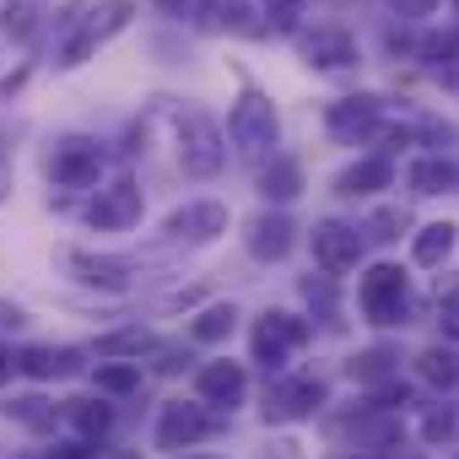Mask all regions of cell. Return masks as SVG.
Listing matches in <instances>:
<instances>
[{
	"label": "cell",
	"mask_w": 459,
	"mask_h": 459,
	"mask_svg": "<svg viewBox=\"0 0 459 459\" xmlns=\"http://www.w3.org/2000/svg\"><path fill=\"white\" fill-rule=\"evenodd\" d=\"M233 308H205L200 319H195V341H221V335H233Z\"/></svg>",
	"instance_id": "obj_28"
},
{
	"label": "cell",
	"mask_w": 459,
	"mask_h": 459,
	"mask_svg": "<svg viewBox=\"0 0 459 459\" xmlns=\"http://www.w3.org/2000/svg\"><path fill=\"white\" fill-rule=\"evenodd\" d=\"M303 341H308V325H303V319H292V314H265L260 330H255V357H260L265 368H281L287 351H298Z\"/></svg>",
	"instance_id": "obj_5"
},
{
	"label": "cell",
	"mask_w": 459,
	"mask_h": 459,
	"mask_svg": "<svg viewBox=\"0 0 459 459\" xmlns=\"http://www.w3.org/2000/svg\"><path fill=\"white\" fill-rule=\"evenodd\" d=\"M249 249H255V260H281L292 249V221L287 216H260L249 227Z\"/></svg>",
	"instance_id": "obj_16"
},
{
	"label": "cell",
	"mask_w": 459,
	"mask_h": 459,
	"mask_svg": "<svg viewBox=\"0 0 459 459\" xmlns=\"http://www.w3.org/2000/svg\"><path fill=\"white\" fill-rule=\"evenodd\" d=\"M378 125V98H341L330 103V135L335 141H368Z\"/></svg>",
	"instance_id": "obj_11"
},
{
	"label": "cell",
	"mask_w": 459,
	"mask_h": 459,
	"mask_svg": "<svg viewBox=\"0 0 459 459\" xmlns=\"http://www.w3.org/2000/svg\"><path fill=\"white\" fill-rule=\"evenodd\" d=\"M421 55H427V60H437V65H459V28L427 33V39H421Z\"/></svg>",
	"instance_id": "obj_27"
},
{
	"label": "cell",
	"mask_w": 459,
	"mask_h": 459,
	"mask_svg": "<svg viewBox=\"0 0 459 459\" xmlns=\"http://www.w3.org/2000/svg\"><path fill=\"white\" fill-rule=\"evenodd\" d=\"M416 373H421L427 384H437V389H454V384H459V351L427 346V351L416 357Z\"/></svg>",
	"instance_id": "obj_21"
},
{
	"label": "cell",
	"mask_w": 459,
	"mask_h": 459,
	"mask_svg": "<svg viewBox=\"0 0 459 459\" xmlns=\"http://www.w3.org/2000/svg\"><path fill=\"white\" fill-rule=\"evenodd\" d=\"M432 6H437V0H400V12H405V17H427Z\"/></svg>",
	"instance_id": "obj_33"
},
{
	"label": "cell",
	"mask_w": 459,
	"mask_h": 459,
	"mask_svg": "<svg viewBox=\"0 0 459 459\" xmlns=\"http://www.w3.org/2000/svg\"><path fill=\"white\" fill-rule=\"evenodd\" d=\"M195 389H200L205 405H238L249 384H244V368L238 362H205L200 378H195Z\"/></svg>",
	"instance_id": "obj_12"
},
{
	"label": "cell",
	"mask_w": 459,
	"mask_h": 459,
	"mask_svg": "<svg viewBox=\"0 0 459 459\" xmlns=\"http://www.w3.org/2000/svg\"><path fill=\"white\" fill-rule=\"evenodd\" d=\"M265 195H276V200H292L298 189H303V173H298V162H287V157H276L271 168H265Z\"/></svg>",
	"instance_id": "obj_23"
},
{
	"label": "cell",
	"mask_w": 459,
	"mask_h": 459,
	"mask_svg": "<svg viewBox=\"0 0 459 459\" xmlns=\"http://www.w3.org/2000/svg\"><path fill=\"white\" fill-rule=\"evenodd\" d=\"M71 416H76V427H82L87 437L108 432V421H114V411H108V405H98V400H71Z\"/></svg>",
	"instance_id": "obj_26"
},
{
	"label": "cell",
	"mask_w": 459,
	"mask_h": 459,
	"mask_svg": "<svg viewBox=\"0 0 459 459\" xmlns=\"http://www.w3.org/2000/svg\"><path fill=\"white\" fill-rule=\"evenodd\" d=\"M12 368H22L28 378H71L82 368V351H71V346H28Z\"/></svg>",
	"instance_id": "obj_14"
},
{
	"label": "cell",
	"mask_w": 459,
	"mask_h": 459,
	"mask_svg": "<svg viewBox=\"0 0 459 459\" xmlns=\"http://www.w3.org/2000/svg\"><path fill=\"white\" fill-rule=\"evenodd\" d=\"M454 6H459V0H454Z\"/></svg>",
	"instance_id": "obj_38"
},
{
	"label": "cell",
	"mask_w": 459,
	"mask_h": 459,
	"mask_svg": "<svg viewBox=\"0 0 459 459\" xmlns=\"http://www.w3.org/2000/svg\"><path fill=\"white\" fill-rule=\"evenodd\" d=\"M437 325H443V335H454V341H459V281L443 292V303H437Z\"/></svg>",
	"instance_id": "obj_30"
},
{
	"label": "cell",
	"mask_w": 459,
	"mask_h": 459,
	"mask_svg": "<svg viewBox=\"0 0 459 459\" xmlns=\"http://www.w3.org/2000/svg\"><path fill=\"white\" fill-rule=\"evenodd\" d=\"M405 308H411L405 276H400L394 265H373V271L362 276V314H368L373 325H400Z\"/></svg>",
	"instance_id": "obj_4"
},
{
	"label": "cell",
	"mask_w": 459,
	"mask_h": 459,
	"mask_svg": "<svg viewBox=\"0 0 459 459\" xmlns=\"http://www.w3.org/2000/svg\"><path fill=\"white\" fill-rule=\"evenodd\" d=\"M49 459H92V448H87V443H71V448H60V454H49Z\"/></svg>",
	"instance_id": "obj_35"
},
{
	"label": "cell",
	"mask_w": 459,
	"mask_h": 459,
	"mask_svg": "<svg viewBox=\"0 0 459 459\" xmlns=\"http://www.w3.org/2000/svg\"><path fill=\"white\" fill-rule=\"evenodd\" d=\"M39 405H44V400H17V405H12V416H22L28 427H49L55 416H49V411H39Z\"/></svg>",
	"instance_id": "obj_31"
},
{
	"label": "cell",
	"mask_w": 459,
	"mask_h": 459,
	"mask_svg": "<svg viewBox=\"0 0 459 459\" xmlns=\"http://www.w3.org/2000/svg\"><path fill=\"white\" fill-rule=\"evenodd\" d=\"M98 168H103V152H98L92 141L71 135V141L55 146V184H65V189H87V184L98 178Z\"/></svg>",
	"instance_id": "obj_8"
},
{
	"label": "cell",
	"mask_w": 459,
	"mask_h": 459,
	"mask_svg": "<svg viewBox=\"0 0 459 459\" xmlns=\"http://www.w3.org/2000/svg\"><path fill=\"white\" fill-rule=\"evenodd\" d=\"M298 6H303V0H265L271 17H287V12H298Z\"/></svg>",
	"instance_id": "obj_34"
},
{
	"label": "cell",
	"mask_w": 459,
	"mask_h": 459,
	"mask_svg": "<svg viewBox=\"0 0 459 459\" xmlns=\"http://www.w3.org/2000/svg\"><path fill=\"white\" fill-rule=\"evenodd\" d=\"M162 6H173V12H178V6H184V12H195V0H162Z\"/></svg>",
	"instance_id": "obj_36"
},
{
	"label": "cell",
	"mask_w": 459,
	"mask_h": 459,
	"mask_svg": "<svg viewBox=\"0 0 459 459\" xmlns=\"http://www.w3.org/2000/svg\"><path fill=\"white\" fill-rule=\"evenodd\" d=\"M454 184H459V162H448V157H421L411 168V189H421V195H448Z\"/></svg>",
	"instance_id": "obj_19"
},
{
	"label": "cell",
	"mask_w": 459,
	"mask_h": 459,
	"mask_svg": "<svg viewBox=\"0 0 459 459\" xmlns=\"http://www.w3.org/2000/svg\"><path fill=\"white\" fill-rule=\"evenodd\" d=\"M6 33L22 44V39H33V0H12L6 6Z\"/></svg>",
	"instance_id": "obj_29"
},
{
	"label": "cell",
	"mask_w": 459,
	"mask_h": 459,
	"mask_svg": "<svg viewBox=\"0 0 459 459\" xmlns=\"http://www.w3.org/2000/svg\"><path fill=\"white\" fill-rule=\"evenodd\" d=\"M135 221H141V189L130 178H119L114 189H103L92 200V227L98 233H125V227H135Z\"/></svg>",
	"instance_id": "obj_7"
},
{
	"label": "cell",
	"mask_w": 459,
	"mask_h": 459,
	"mask_svg": "<svg viewBox=\"0 0 459 459\" xmlns=\"http://www.w3.org/2000/svg\"><path fill=\"white\" fill-rule=\"evenodd\" d=\"M130 17H135L130 0H103V6L82 12L76 33H71V39H65V49H60V65H82V60H92V55L119 33V28H130Z\"/></svg>",
	"instance_id": "obj_1"
},
{
	"label": "cell",
	"mask_w": 459,
	"mask_h": 459,
	"mask_svg": "<svg viewBox=\"0 0 459 459\" xmlns=\"http://www.w3.org/2000/svg\"><path fill=\"white\" fill-rule=\"evenodd\" d=\"M6 373H12V357H6V351H0V378H6Z\"/></svg>",
	"instance_id": "obj_37"
},
{
	"label": "cell",
	"mask_w": 459,
	"mask_h": 459,
	"mask_svg": "<svg viewBox=\"0 0 459 459\" xmlns=\"http://www.w3.org/2000/svg\"><path fill=\"white\" fill-rule=\"evenodd\" d=\"M168 233L173 238H216V233H227V205H216V200H195V205H178L173 216H168Z\"/></svg>",
	"instance_id": "obj_10"
},
{
	"label": "cell",
	"mask_w": 459,
	"mask_h": 459,
	"mask_svg": "<svg viewBox=\"0 0 459 459\" xmlns=\"http://www.w3.org/2000/svg\"><path fill=\"white\" fill-rule=\"evenodd\" d=\"M319 400H325V384H319V378H292V384H281V389L271 394L265 411H271V416H308Z\"/></svg>",
	"instance_id": "obj_15"
},
{
	"label": "cell",
	"mask_w": 459,
	"mask_h": 459,
	"mask_svg": "<svg viewBox=\"0 0 459 459\" xmlns=\"http://www.w3.org/2000/svg\"><path fill=\"white\" fill-rule=\"evenodd\" d=\"M314 260H319L330 276H346V271L362 260V238H357V227L319 221V227H314Z\"/></svg>",
	"instance_id": "obj_6"
},
{
	"label": "cell",
	"mask_w": 459,
	"mask_h": 459,
	"mask_svg": "<svg viewBox=\"0 0 459 459\" xmlns=\"http://www.w3.org/2000/svg\"><path fill=\"white\" fill-rule=\"evenodd\" d=\"M227 135H233V146L249 162H260L276 146V108H271V98L265 92H244L233 103V114H227Z\"/></svg>",
	"instance_id": "obj_2"
},
{
	"label": "cell",
	"mask_w": 459,
	"mask_h": 459,
	"mask_svg": "<svg viewBox=\"0 0 459 459\" xmlns=\"http://www.w3.org/2000/svg\"><path fill=\"white\" fill-rule=\"evenodd\" d=\"M384 362H389L384 351H368L362 362H351V373H362V378H378V373H384Z\"/></svg>",
	"instance_id": "obj_32"
},
{
	"label": "cell",
	"mask_w": 459,
	"mask_h": 459,
	"mask_svg": "<svg viewBox=\"0 0 459 459\" xmlns=\"http://www.w3.org/2000/svg\"><path fill=\"white\" fill-rule=\"evenodd\" d=\"M178 162H184V173H195V178H211V173L221 168V130H216L200 108H184V114H178Z\"/></svg>",
	"instance_id": "obj_3"
},
{
	"label": "cell",
	"mask_w": 459,
	"mask_h": 459,
	"mask_svg": "<svg viewBox=\"0 0 459 459\" xmlns=\"http://www.w3.org/2000/svg\"><path fill=\"white\" fill-rule=\"evenodd\" d=\"M211 432V416L200 411V405H168L162 411V421H157V448H189V443H200Z\"/></svg>",
	"instance_id": "obj_9"
},
{
	"label": "cell",
	"mask_w": 459,
	"mask_h": 459,
	"mask_svg": "<svg viewBox=\"0 0 459 459\" xmlns=\"http://www.w3.org/2000/svg\"><path fill=\"white\" fill-rule=\"evenodd\" d=\"M394 437H400V416L373 411V416L351 421V448H394Z\"/></svg>",
	"instance_id": "obj_20"
},
{
	"label": "cell",
	"mask_w": 459,
	"mask_h": 459,
	"mask_svg": "<svg viewBox=\"0 0 459 459\" xmlns=\"http://www.w3.org/2000/svg\"><path fill=\"white\" fill-rule=\"evenodd\" d=\"M298 49H303V60H308V65H319V71H341V65H351V60H357V44H351L346 33H335V28L308 33Z\"/></svg>",
	"instance_id": "obj_13"
},
{
	"label": "cell",
	"mask_w": 459,
	"mask_h": 459,
	"mask_svg": "<svg viewBox=\"0 0 459 459\" xmlns=\"http://www.w3.org/2000/svg\"><path fill=\"white\" fill-rule=\"evenodd\" d=\"M454 233H459L454 221H432V227H421V238H416V265H443L448 249H454Z\"/></svg>",
	"instance_id": "obj_22"
},
{
	"label": "cell",
	"mask_w": 459,
	"mask_h": 459,
	"mask_svg": "<svg viewBox=\"0 0 459 459\" xmlns=\"http://www.w3.org/2000/svg\"><path fill=\"white\" fill-rule=\"evenodd\" d=\"M389 178H394V162L389 157H368V162L346 168L335 184H341V195H373V189H389Z\"/></svg>",
	"instance_id": "obj_17"
},
{
	"label": "cell",
	"mask_w": 459,
	"mask_h": 459,
	"mask_svg": "<svg viewBox=\"0 0 459 459\" xmlns=\"http://www.w3.org/2000/svg\"><path fill=\"white\" fill-rule=\"evenodd\" d=\"M146 346H152V330H119V335H103L98 341L103 357H141Z\"/></svg>",
	"instance_id": "obj_25"
},
{
	"label": "cell",
	"mask_w": 459,
	"mask_h": 459,
	"mask_svg": "<svg viewBox=\"0 0 459 459\" xmlns=\"http://www.w3.org/2000/svg\"><path fill=\"white\" fill-rule=\"evenodd\" d=\"M135 384H141V368L135 362H103L98 368V389L103 394H130Z\"/></svg>",
	"instance_id": "obj_24"
},
{
	"label": "cell",
	"mask_w": 459,
	"mask_h": 459,
	"mask_svg": "<svg viewBox=\"0 0 459 459\" xmlns=\"http://www.w3.org/2000/svg\"><path fill=\"white\" fill-rule=\"evenodd\" d=\"M71 271H82V281H87V287H103V292H125V287H130V271H125V260L71 255Z\"/></svg>",
	"instance_id": "obj_18"
}]
</instances>
